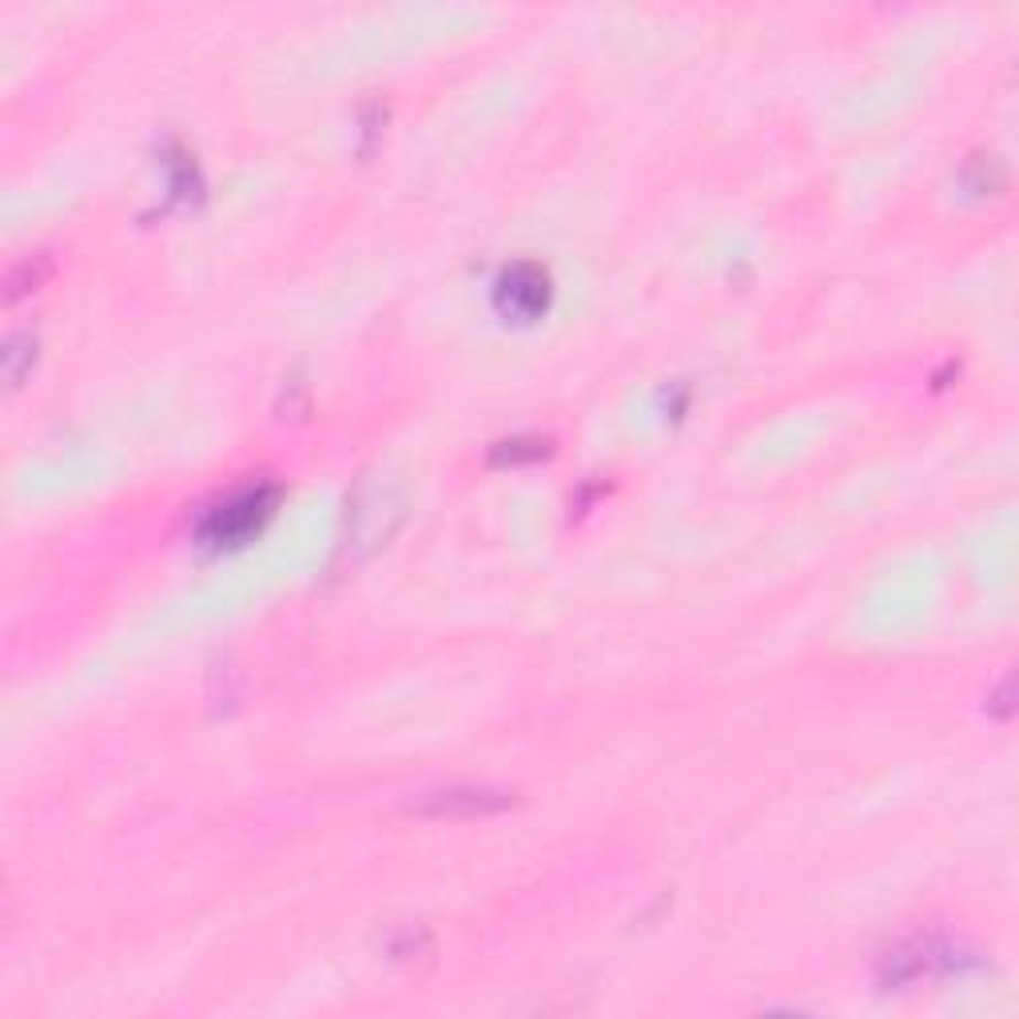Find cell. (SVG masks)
Masks as SVG:
<instances>
[{
	"mask_svg": "<svg viewBox=\"0 0 1019 1019\" xmlns=\"http://www.w3.org/2000/svg\"><path fill=\"white\" fill-rule=\"evenodd\" d=\"M546 454H550V439H541V435H514V439H502L490 447L494 466H526V462H538Z\"/></svg>",
	"mask_w": 1019,
	"mask_h": 1019,
	"instance_id": "cell-4",
	"label": "cell"
},
{
	"mask_svg": "<svg viewBox=\"0 0 1019 1019\" xmlns=\"http://www.w3.org/2000/svg\"><path fill=\"white\" fill-rule=\"evenodd\" d=\"M279 506V486L276 482H247V486H235L227 498H219L215 506L204 510V518L195 526L200 541L207 550H232V546H244L247 538L264 530L271 514Z\"/></svg>",
	"mask_w": 1019,
	"mask_h": 1019,
	"instance_id": "cell-1",
	"label": "cell"
},
{
	"mask_svg": "<svg viewBox=\"0 0 1019 1019\" xmlns=\"http://www.w3.org/2000/svg\"><path fill=\"white\" fill-rule=\"evenodd\" d=\"M518 801L514 789L502 785H447L430 789L415 801L418 816H447V820H474V816H494Z\"/></svg>",
	"mask_w": 1019,
	"mask_h": 1019,
	"instance_id": "cell-2",
	"label": "cell"
},
{
	"mask_svg": "<svg viewBox=\"0 0 1019 1019\" xmlns=\"http://www.w3.org/2000/svg\"><path fill=\"white\" fill-rule=\"evenodd\" d=\"M422 948H427V932H422V927H403V932L390 936V952H395L398 959L415 956V952H422Z\"/></svg>",
	"mask_w": 1019,
	"mask_h": 1019,
	"instance_id": "cell-8",
	"label": "cell"
},
{
	"mask_svg": "<svg viewBox=\"0 0 1019 1019\" xmlns=\"http://www.w3.org/2000/svg\"><path fill=\"white\" fill-rule=\"evenodd\" d=\"M32 363H36V335H32V331H12V335L4 339V351H0V367H4L9 387H21L24 375L32 371Z\"/></svg>",
	"mask_w": 1019,
	"mask_h": 1019,
	"instance_id": "cell-5",
	"label": "cell"
},
{
	"mask_svg": "<svg viewBox=\"0 0 1019 1019\" xmlns=\"http://www.w3.org/2000/svg\"><path fill=\"white\" fill-rule=\"evenodd\" d=\"M964 184L972 187L976 195L984 192H999L1004 187V163L996 160V155H972L968 168H964Z\"/></svg>",
	"mask_w": 1019,
	"mask_h": 1019,
	"instance_id": "cell-6",
	"label": "cell"
},
{
	"mask_svg": "<svg viewBox=\"0 0 1019 1019\" xmlns=\"http://www.w3.org/2000/svg\"><path fill=\"white\" fill-rule=\"evenodd\" d=\"M550 296H554L550 271L541 264H530V259L510 264L498 276V283H494V303H498V311L510 319H522V323L538 319L541 311L550 307Z\"/></svg>",
	"mask_w": 1019,
	"mask_h": 1019,
	"instance_id": "cell-3",
	"label": "cell"
},
{
	"mask_svg": "<svg viewBox=\"0 0 1019 1019\" xmlns=\"http://www.w3.org/2000/svg\"><path fill=\"white\" fill-rule=\"evenodd\" d=\"M49 271H52V259H49V255H29L24 264H17V267L9 271V299L24 296V291L41 283V279L49 276Z\"/></svg>",
	"mask_w": 1019,
	"mask_h": 1019,
	"instance_id": "cell-7",
	"label": "cell"
}]
</instances>
